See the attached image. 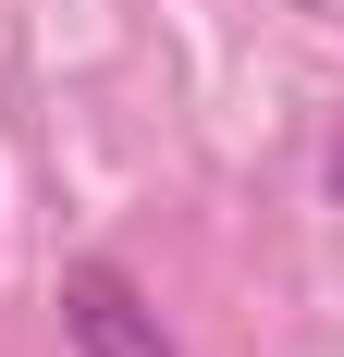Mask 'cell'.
Listing matches in <instances>:
<instances>
[{
    "mask_svg": "<svg viewBox=\"0 0 344 357\" xmlns=\"http://www.w3.org/2000/svg\"><path fill=\"white\" fill-rule=\"evenodd\" d=\"M62 345L74 357H185L160 333V308L136 296V271H111V259H74L62 271Z\"/></svg>",
    "mask_w": 344,
    "mask_h": 357,
    "instance_id": "1",
    "label": "cell"
}]
</instances>
